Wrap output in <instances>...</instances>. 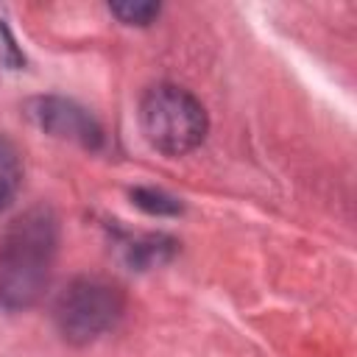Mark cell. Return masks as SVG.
<instances>
[{
	"instance_id": "obj_1",
	"label": "cell",
	"mask_w": 357,
	"mask_h": 357,
	"mask_svg": "<svg viewBox=\"0 0 357 357\" xmlns=\"http://www.w3.org/2000/svg\"><path fill=\"white\" fill-rule=\"evenodd\" d=\"M59 220L50 206H31L0 234V304L6 310L33 307L53 271Z\"/></svg>"
},
{
	"instance_id": "obj_2",
	"label": "cell",
	"mask_w": 357,
	"mask_h": 357,
	"mask_svg": "<svg viewBox=\"0 0 357 357\" xmlns=\"http://www.w3.org/2000/svg\"><path fill=\"white\" fill-rule=\"evenodd\" d=\"M139 126L145 139L167 156L195 151L209 128L198 98L173 84H156L145 92L139 103Z\"/></svg>"
},
{
	"instance_id": "obj_3",
	"label": "cell",
	"mask_w": 357,
	"mask_h": 357,
	"mask_svg": "<svg viewBox=\"0 0 357 357\" xmlns=\"http://www.w3.org/2000/svg\"><path fill=\"white\" fill-rule=\"evenodd\" d=\"M123 315V293L100 276H81L70 282L53 310L56 326L70 343H89L109 332Z\"/></svg>"
},
{
	"instance_id": "obj_4",
	"label": "cell",
	"mask_w": 357,
	"mask_h": 357,
	"mask_svg": "<svg viewBox=\"0 0 357 357\" xmlns=\"http://www.w3.org/2000/svg\"><path fill=\"white\" fill-rule=\"evenodd\" d=\"M33 123L45 131H50L53 137L61 139H73L84 148H98L100 145V128L98 123L73 100L64 98H36L31 103Z\"/></svg>"
},
{
	"instance_id": "obj_5",
	"label": "cell",
	"mask_w": 357,
	"mask_h": 357,
	"mask_svg": "<svg viewBox=\"0 0 357 357\" xmlns=\"http://www.w3.org/2000/svg\"><path fill=\"white\" fill-rule=\"evenodd\" d=\"M22 184V162L8 137L0 134V212L17 198Z\"/></svg>"
},
{
	"instance_id": "obj_6",
	"label": "cell",
	"mask_w": 357,
	"mask_h": 357,
	"mask_svg": "<svg viewBox=\"0 0 357 357\" xmlns=\"http://www.w3.org/2000/svg\"><path fill=\"white\" fill-rule=\"evenodd\" d=\"M109 8H112V14H117L128 25H148L159 14L156 3H112Z\"/></svg>"
},
{
	"instance_id": "obj_7",
	"label": "cell",
	"mask_w": 357,
	"mask_h": 357,
	"mask_svg": "<svg viewBox=\"0 0 357 357\" xmlns=\"http://www.w3.org/2000/svg\"><path fill=\"white\" fill-rule=\"evenodd\" d=\"M134 201H137V206H142L148 212H156V215H176L181 209L176 198H170L165 192H153V190H137Z\"/></svg>"
}]
</instances>
